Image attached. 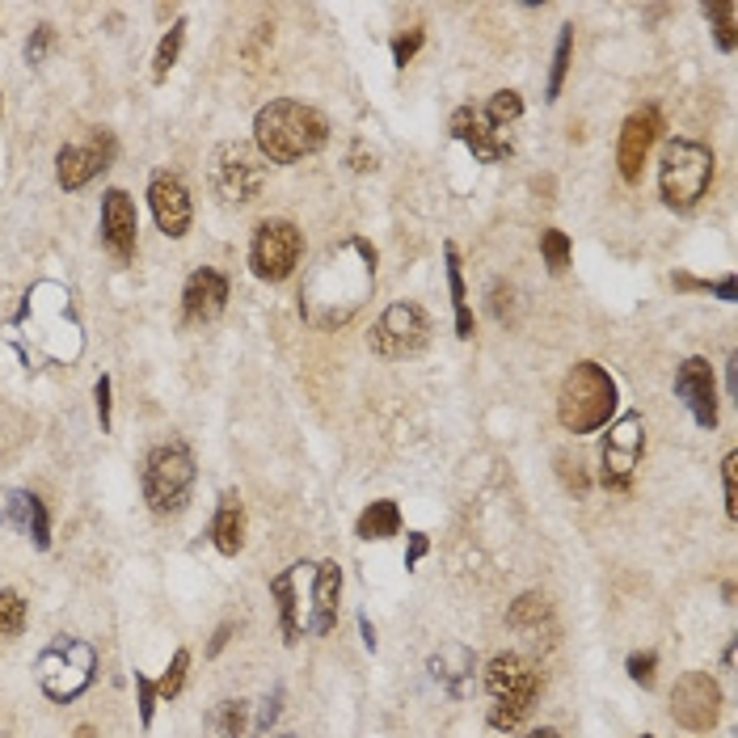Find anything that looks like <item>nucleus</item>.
Instances as JSON below:
<instances>
[{"label":"nucleus","mask_w":738,"mask_h":738,"mask_svg":"<svg viewBox=\"0 0 738 738\" xmlns=\"http://www.w3.org/2000/svg\"><path fill=\"white\" fill-rule=\"evenodd\" d=\"M9 342L30 359V363H47V367H68L84 351V326L72 308V296L64 283L43 279L34 283L22 308L9 321Z\"/></svg>","instance_id":"f257e3e1"},{"label":"nucleus","mask_w":738,"mask_h":738,"mask_svg":"<svg viewBox=\"0 0 738 738\" xmlns=\"http://www.w3.org/2000/svg\"><path fill=\"white\" fill-rule=\"evenodd\" d=\"M372 283H376V249L367 241L351 237L347 246L329 249L326 262L308 274L300 292L304 321L317 329L347 326L372 296Z\"/></svg>","instance_id":"f03ea898"},{"label":"nucleus","mask_w":738,"mask_h":738,"mask_svg":"<svg viewBox=\"0 0 738 738\" xmlns=\"http://www.w3.org/2000/svg\"><path fill=\"white\" fill-rule=\"evenodd\" d=\"M329 139V123L321 110L304 106L296 98H274L271 106L258 110L253 118V144L258 157L271 164H296L304 157H317Z\"/></svg>","instance_id":"7ed1b4c3"},{"label":"nucleus","mask_w":738,"mask_h":738,"mask_svg":"<svg viewBox=\"0 0 738 738\" xmlns=\"http://www.w3.org/2000/svg\"><path fill=\"white\" fill-rule=\"evenodd\" d=\"M616 381L608 376V367L600 363H575L570 376L561 384V397H557V422L570 431V435H591L608 427V418L616 413Z\"/></svg>","instance_id":"20e7f679"},{"label":"nucleus","mask_w":738,"mask_h":738,"mask_svg":"<svg viewBox=\"0 0 738 738\" xmlns=\"http://www.w3.org/2000/svg\"><path fill=\"white\" fill-rule=\"evenodd\" d=\"M486 692H490V722L493 730H515L523 717L532 713L541 696V671L523 655H493L486 662Z\"/></svg>","instance_id":"39448f33"},{"label":"nucleus","mask_w":738,"mask_h":738,"mask_svg":"<svg viewBox=\"0 0 738 738\" xmlns=\"http://www.w3.org/2000/svg\"><path fill=\"white\" fill-rule=\"evenodd\" d=\"M139 486H144V498L157 515H178L186 511L194 493V456L191 447L182 439H169V443H157L148 456H144V468H139Z\"/></svg>","instance_id":"423d86ee"},{"label":"nucleus","mask_w":738,"mask_h":738,"mask_svg":"<svg viewBox=\"0 0 738 738\" xmlns=\"http://www.w3.org/2000/svg\"><path fill=\"white\" fill-rule=\"evenodd\" d=\"M713 182V152L696 139H671L658 164V191L671 212H692Z\"/></svg>","instance_id":"0eeeda50"},{"label":"nucleus","mask_w":738,"mask_h":738,"mask_svg":"<svg viewBox=\"0 0 738 738\" xmlns=\"http://www.w3.org/2000/svg\"><path fill=\"white\" fill-rule=\"evenodd\" d=\"M34 675H38V688L52 701L68 705L81 692H89V684L98 680V655L81 637H55V642L43 646V655L34 662Z\"/></svg>","instance_id":"6e6552de"},{"label":"nucleus","mask_w":738,"mask_h":738,"mask_svg":"<svg viewBox=\"0 0 738 738\" xmlns=\"http://www.w3.org/2000/svg\"><path fill=\"white\" fill-rule=\"evenodd\" d=\"M304 258V232L292 219H262L249 241V271L262 283H283L292 279Z\"/></svg>","instance_id":"1a4fd4ad"},{"label":"nucleus","mask_w":738,"mask_h":738,"mask_svg":"<svg viewBox=\"0 0 738 738\" xmlns=\"http://www.w3.org/2000/svg\"><path fill=\"white\" fill-rule=\"evenodd\" d=\"M207 178H212V191H216L224 203L246 207V203H253V198L262 194V186H266V161H262L249 144H219L216 152H212Z\"/></svg>","instance_id":"9d476101"},{"label":"nucleus","mask_w":738,"mask_h":738,"mask_svg":"<svg viewBox=\"0 0 738 738\" xmlns=\"http://www.w3.org/2000/svg\"><path fill=\"white\" fill-rule=\"evenodd\" d=\"M427 342H431V317H427V308H418L410 300H397L393 308H384L381 321L367 333L372 355L381 359H410Z\"/></svg>","instance_id":"9b49d317"},{"label":"nucleus","mask_w":738,"mask_h":738,"mask_svg":"<svg viewBox=\"0 0 738 738\" xmlns=\"http://www.w3.org/2000/svg\"><path fill=\"white\" fill-rule=\"evenodd\" d=\"M642 452H646V422L642 413H625L608 427V439L600 447V481L608 490H629L637 465H642Z\"/></svg>","instance_id":"f8f14e48"},{"label":"nucleus","mask_w":738,"mask_h":738,"mask_svg":"<svg viewBox=\"0 0 738 738\" xmlns=\"http://www.w3.org/2000/svg\"><path fill=\"white\" fill-rule=\"evenodd\" d=\"M671 717L692 735H709L722 717V688L709 671H688L671 688Z\"/></svg>","instance_id":"ddd939ff"},{"label":"nucleus","mask_w":738,"mask_h":738,"mask_svg":"<svg viewBox=\"0 0 738 738\" xmlns=\"http://www.w3.org/2000/svg\"><path fill=\"white\" fill-rule=\"evenodd\" d=\"M114 152H118V144H114V136H110L106 127H98L84 144H64L59 157H55V182L64 191H81L102 169H110Z\"/></svg>","instance_id":"4468645a"},{"label":"nucleus","mask_w":738,"mask_h":738,"mask_svg":"<svg viewBox=\"0 0 738 738\" xmlns=\"http://www.w3.org/2000/svg\"><path fill=\"white\" fill-rule=\"evenodd\" d=\"M148 207H152V219H157V228H161L164 237H173V241H182L186 232H191V191L182 186V178L178 173H152V182H148Z\"/></svg>","instance_id":"2eb2a0df"},{"label":"nucleus","mask_w":738,"mask_h":738,"mask_svg":"<svg viewBox=\"0 0 738 738\" xmlns=\"http://www.w3.org/2000/svg\"><path fill=\"white\" fill-rule=\"evenodd\" d=\"M675 397L684 401V410L692 413L696 427L713 431L717 427V388H713V367L705 359H684L675 372Z\"/></svg>","instance_id":"dca6fc26"},{"label":"nucleus","mask_w":738,"mask_h":738,"mask_svg":"<svg viewBox=\"0 0 738 738\" xmlns=\"http://www.w3.org/2000/svg\"><path fill=\"white\" fill-rule=\"evenodd\" d=\"M658 132H662V118H658L655 106L637 110V114L625 118L621 144H616V164H621V178H625V182H642V164L650 157Z\"/></svg>","instance_id":"f3484780"},{"label":"nucleus","mask_w":738,"mask_h":738,"mask_svg":"<svg viewBox=\"0 0 738 738\" xmlns=\"http://www.w3.org/2000/svg\"><path fill=\"white\" fill-rule=\"evenodd\" d=\"M136 237H139V219H136V203L127 191H106L102 198V246L118 258V262H132L136 258Z\"/></svg>","instance_id":"a211bd4d"},{"label":"nucleus","mask_w":738,"mask_h":738,"mask_svg":"<svg viewBox=\"0 0 738 738\" xmlns=\"http://www.w3.org/2000/svg\"><path fill=\"white\" fill-rule=\"evenodd\" d=\"M452 136L461 139L468 152L486 164H498L511 157V139L502 136V132H493L490 123L481 118V110H473V106H461L452 114Z\"/></svg>","instance_id":"6ab92c4d"},{"label":"nucleus","mask_w":738,"mask_h":738,"mask_svg":"<svg viewBox=\"0 0 738 738\" xmlns=\"http://www.w3.org/2000/svg\"><path fill=\"white\" fill-rule=\"evenodd\" d=\"M224 304H228V279L212 266H198L182 287V317L203 326V321H216Z\"/></svg>","instance_id":"aec40b11"},{"label":"nucleus","mask_w":738,"mask_h":738,"mask_svg":"<svg viewBox=\"0 0 738 738\" xmlns=\"http://www.w3.org/2000/svg\"><path fill=\"white\" fill-rule=\"evenodd\" d=\"M338 595H342L338 561L313 566V600H308V625H304V633H317V637L333 633V625H338Z\"/></svg>","instance_id":"412c9836"},{"label":"nucleus","mask_w":738,"mask_h":738,"mask_svg":"<svg viewBox=\"0 0 738 738\" xmlns=\"http://www.w3.org/2000/svg\"><path fill=\"white\" fill-rule=\"evenodd\" d=\"M431 680H435L452 701H465L473 684H477V658L468 646H443L431 655Z\"/></svg>","instance_id":"4be33fe9"},{"label":"nucleus","mask_w":738,"mask_h":738,"mask_svg":"<svg viewBox=\"0 0 738 738\" xmlns=\"http://www.w3.org/2000/svg\"><path fill=\"white\" fill-rule=\"evenodd\" d=\"M308 566H292V570H283L279 578H271V595L279 600V629H283V642L287 646H296L300 642L304 625H308V603L300 600V575Z\"/></svg>","instance_id":"5701e85b"},{"label":"nucleus","mask_w":738,"mask_h":738,"mask_svg":"<svg viewBox=\"0 0 738 738\" xmlns=\"http://www.w3.org/2000/svg\"><path fill=\"white\" fill-rule=\"evenodd\" d=\"M4 523H13V527H22L30 541L38 548L52 545V520H47V507H43V498L38 493H9V502H4V515H0Z\"/></svg>","instance_id":"b1692460"},{"label":"nucleus","mask_w":738,"mask_h":738,"mask_svg":"<svg viewBox=\"0 0 738 738\" xmlns=\"http://www.w3.org/2000/svg\"><path fill=\"white\" fill-rule=\"evenodd\" d=\"M212 541L224 557H237L246 545V507H241V493H224L216 507V520H212Z\"/></svg>","instance_id":"393cba45"},{"label":"nucleus","mask_w":738,"mask_h":738,"mask_svg":"<svg viewBox=\"0 0 738 738\" xmlns=\"http://www.w3.org/2000/svg\"><path fill=\"white\" fill-rule=\"evenodd\" d=\"M355 532H359V541H388V536H397V532H401V511H397V502H388V498L372 502V507L359 515Z\"/></svg>","instance_id":"a878e982"},{"label":"nucleus","mask_w":738,"mask_h":738,"mask_svg":"<svg viewBox=\"0 0 738 738\" xmlns=\"http://www.w3.org/2000/svg\"><path fill=\"white\" fill-rule=\"evenodd\" d=\"M443 258H447V287H452V308H456V338H473V308H468L465 274H461V253L456 246H447Z\"/></svg>","instance_id":"bb28decb"},{"label":"nucleus","mask_w":738,"mask_h":738,"mask_svg":"<svg viewBox=\"0 0 738 738\" xmlns=\"http://www.w3.org/2000/svg\"><path fill=\"white\" fill-rule=\"evenodd\" d=\"M548 621V600L541 591H527L520 600L511 603V612H507V625L511 629H541Z\"/></svg>","instance_id":"cd10ccee"},{"label":"nucleus","mask_w":738,"mask_h":738,"mask_svg":"<svg viewBox=\"0 0 738 738\" xmlns=\"http://www.w3.org/2000/svg\"><path fill=\"white\" fill-rule=\"evenodd\" d=\"M705 18L713 22V38L722 52H735L738 43V4L735 0H717V4H705Z\"/></svg>","instance_id":"c85d7f7f"},{"label":"nucleus","mask_w":738,"mask_h":738,"mask_svg":"<svg viewBox=\"0 0 738 738\" xmlns=\"http://www.w3.org/2000/svg\"><path fill=\"white\" fill-rule=\"evenodd\" d=\"M520 114H523V98L515 93V89H498V93L490 98V106L481 110V118L490 123L493 132H502V136H507V127H511Z\"/></svg>","instance_id":"c756f323"},{"label":"nucleus","mask_w":738,"mask_h":738,"mask_svg":"<svg viewBox=\"0 0 738 738\" xmlns=\"http://www.w3.org/2000/svg\"><path fill=\"white\" fill-rule=\"evenodd\" d=\"M570 52H575V26H561L557 47H553V68H548V102L561 98V84H566V72H570Z\"/></svg>","instance_id":"7c9ffc66"},{"label":"nucleus","mask_w":738,"mask_h":738,"mask_svg":"<svg viewBox=\"0 0 738 738\" xmlns=\"http://www.w3.org/2000/svg\"><path fill=\"white\" fill-rule=\"evenodd\" d=\"M182 43H186V22H173V26H169V34L161 38V47H157V55H152V81H157V84H161L164 77H169V68L178 64Z\"/></svg>","instance_id":"2f4dec72"},{"label":"nucleus","mask_w":738,"mask_h":738,"mask_svg":"<svg viewBox=\"0 0 738 738\" xmlns=\"http://www.w3.org/2000/svg\"><path fill=\"white\" fill-rule=\"evenodd\" d=\"M212 726H216L224 738H246L249 705H246V701H219V709L212 713Z\"/></svg>","instance_id":"473e14b6"},{"label":"nucleus","mask_w":738,"mask_h":738,"mask_svg":"<svg viewBox=\"0 0 738 738\" xmlns=\"http://www.w3.org/2000/svg\"><path fill=\"white\" fill-rule=\"evenodd\" d=\"M26 629V600L18 591H0V642H13Z\"/></svg>","instance_id":"72a5a7b5"},{"label":"nucleus","mask_w":738,"mask_h":738,"mask_svg":"<svg viewBox=\"0 0 738 738\" xmlns=\"http://www.w3.org/2000/svg\"><path fill=\"white\" fill-rule=\"evenodd\" d=\"M541 253H545V266L553 274H561L570 266V237L561 228H545L541 232Z\"/></svg>","instance_id":"f704fd0d"},{"label":"nucleus","mask_w":738,"mask_h":738,"mask_svg":"<svg viewBox=\"0 0 738 738\" xmlns=\"http://www.w3.org/2000/svg\"><path fill=\"white\" fill-rule=\"evenodd\" d=\"M186 671H191V655L178 650L173 662H169V671L161 675V684H157V696H178V692L186 688Z\"/></svg>","instance_id":"c9c22d12"},{"label":"nucleus","mask_w":738,"mask_h":738,"mask_svg":"<svg viewBox=\"0 0 738 738\" xmlns=\"http://www.w3.org/2000/svg\"><path fill=\"white\" fill-rule=\"evenodd\" d=\"M629 680L642 688H655V675H658V655L655 650H642V655H629Z\"/></svg>","instance_id":"e433bc0d"},{"label":"nucleus","mask_w":738,"mask_h":738,"mask_svg":"<svg viewBox=\"0 0 738 738\" xmlns=\"http://www.w3.org/2000/svg\"><path fill=\"white\" fill-rule=\"evenodd\" d=\"M55 47V26H34V34L26 38V64H43Z\"/></svg>","instance_id":"4c0bfd02"},{"label":"nucleus","mask_w":738,"mask_h":738,"mask_svg":"<svg viewBox=\"0 0 738 738\" xmlns=\"http://www.w3.org/2000/svg\"><path fill=\"white\" fill-rule=\"evenodd\" d=\"M427 43V34L422 30H410V34H401V38H393V64L397 68H406L413 55H418V47Z\"/></svg>","instance_id":"58836bf2"},{"label":"nucleus","mask_w":738,"mask_h":738,"mask_svg":"<svg viewBox=\"0 0 738 738\" xmlns=\"http://www.w3.org/2000/svg\"><path fill=\"white\" fill-rule=\"evenodd\" d=\"M511 308H515V292L507 283H493L490 287V313L493 321H511Z\"/></svg>","instance_id":"ea45409f"},{"label":"nucleus","mask_w":738,"mask_h":738,"mask_svg":"<svg viewBox=\"0 0 738 738\" xmlns=\"http://www.w3.org/2000/svg\"><path fill=\"white\" fill-rule=\"evenodd\" d=\"M735 468H738V456L730 452L726 461H722V490H726V515L735 520L738 515V493H735Z\"/></svg>","instance_id":"a19ab883"},{"label":"nucleus","mask_w":738,"mask_h":738,"mask_svg":"<svg viewBox=\"0 0 738 738\" xmlns=\"http://www.w3.org/2000/svg\"><path fill=\"white\" fill-rule=\"evenodd\" d=\"M557 465H561V481H566L570 490H575V493H587V486H591V481H587V473H582V465H578V461L570 465V456H561Z\"/></svg>","instance_id":"79ce46f5"},{"label":"nucleus","mask_w":738,"mask_h":738,"mask_svg":"<svg viewBox=\"0 0 738 738\" xmlns=\"http://www.w3.org/2000/svg\"><path fill=\"white\" fill-rule=\"evenodd\" d=\"M279 705H283V688H274L271 696L262 701V713H258V730H262V735H271L274 717H279Z\"/></svg>","instance_id":"37998d69"},{"label":"nucleus","mask_w":738,"mask_h":738,"mask_svg":"<svg viewBox=\"0 0 738 738\" xmlns=\"http://www.w3.org/2000/svg\"><path fill=\"white\" fill-rule=\"evenodd\" d=\"M136 688H139V717H144V726L152 722V709H157V684H148L144 675H136Z\"/></svg>","instance_id":"c03bdc74"},{"label":"nucleus","mask_w":738,"mask_h":738,"mask_svg":"<svg viewBox=\"0 0 738 738\" xmlns=\"http://www.w3.org/2000/svg\"><path fill=\"white\" fill-rule=\"evenodd\" d=\"M93 401H98V422H102V431H110V376L93 384Z\"/></svg>","instance_id":"a18cd8bd"},{"label":"nucleus","mask_w":738,"mask_h":738,"mask_svg":"<svg viewBox=\"0 0 738 738\" xmlns=\"http://www.w3.org/2000/svg\"><path fill=\"white\" fill-rule=\"evenodd\" d=\"M422 553H427V536H422V532H410V557H406V570H413V566L422 561Z\"/></svg>","instance_id":"49530a36"},{"label":"nucleus","mask_w":738,"mask_h":738,"mask_svg":"<svg viewBox=\"0 0 738 738\" xmlns=\"http://www.w3.org/2000/svg\"><path fill=\"white\" fill-rule=\"evenodd\" d=\"M701 287H709L713 296H722L726 304H735V296H738L735 279H722V283H701Z\"/></svg>","instance_id":"de8ad7c7"},{"label":"nucleus","mask_w":738,"mask_h":738,"mask_svg":"<svg viewBox=\"0 0 738 738\" xmlns=\"http://www.w3.org/2000/svg\"><path fill=\"white\" fill-rule=\"evenodd\" d=\"M228 637H232V625H219V629H216V637H212V646H207V655L216 658L219 650H224V646H228Z\"/></svg>","instance_id":"09e8293b"},{"label":"nucleus","mask_w":738,"mask_h":738,"mask_svg":"<svg viewBox=\"0 0 738 738\" xmlns=\"http://www.w3.org/2000/svg\"><path fill=\"white\" fill-rule=\"evenodd\" d=\"M359 629H363V646L376 650V633H372V621H367V616H359Z\"/></svg>","instance_id":"8fccbe9b"},{"label":"nucleus","mask_w":738,"mask_h":738,"mask_svg":"<svg viewBox=\"0 0 738 738\" xmlns=\"http://www.w3.org/2000/svg\"><path fill=\"white\" fill-rule=\"evenodd\" d=\"M726 388H730V397H738V381H735V359L726 363Z\"/></svg>","instance_id":"3c124183"},{"label":"nucleus","mask_w":738,"mask_h":738,"mask_svg":"<svg viewBox=\"0 0 738 738\" xmlns=\"http://www.w3.org/2000/svg\"><path fill=\"white\" fill-rule=\"evenodd\" d=\"M523 738H561V735H557L553 726H541V730H527V735H523Z\"/></svg>","instance_id":"603ef678"},{"label":"nucleus","mask_w":738,"mask_h":738,"mask_svg":"<svg viewBox=\"0 0 738 738\" xmlns=\"http://www.w3.org/2000/svg\"><path fill=\"white\" fill-rule=\"evenodd\" d=\"M77 738H98V735H93V726H81V730H77Z\"/></svg>","instance_id":"864d4df0"},{"label":"nucleus","mask_w":738,"mask_h":738,"mask_svg":"<svg viewBox=\"0 0 738 738\" xmlns=\"http://www.w3.org/2000/svg\"><path fill=\"white\" fill-rule=\"evenodd\" d=\"M279 738H296V735H279Z\"/></svg>","instance_id":"5fc2aeb1"},{"label":"nucleus","mask_w":738,"mask_h":738,"mask_svg":"<svg viewBox=\"0 0 738 738\" xmlns=\"http://www.w3.org/2000/svg\"><path fill=\"white\" fill-rule=\"evenodd\" d=\"M642 738H655V735H642Z\"/></svg>","instance_id":"6e6d98bb"},{"label":"nucleus","mask_w":738,"mask_h":738,"mask_svg":"<svg viewBox=\"0 0 738 738\" xmlns=\"http://www.w3.org/2000/svg\"><path fill=\"white\" fill-rule=\"evenodd\" d=\"M0 738H9V735H0Z\"/></svg>","instance_id":"4d7b16f0"}]
</instances>
